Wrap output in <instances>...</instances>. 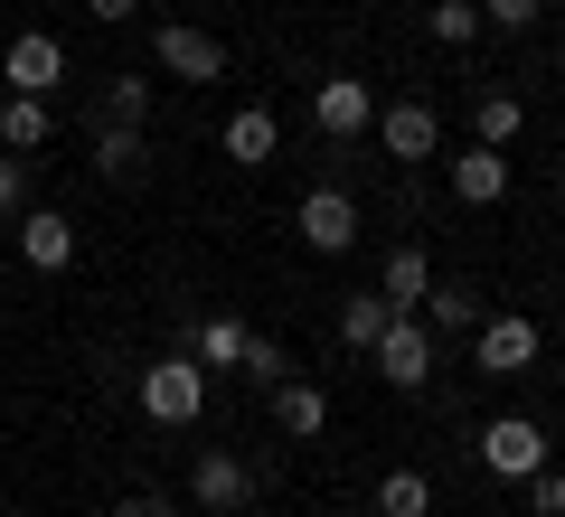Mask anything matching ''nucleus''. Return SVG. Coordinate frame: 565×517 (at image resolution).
I'll use <instances>...</instances> for the list:
<instances>
[{"mask_svg": "<svg viewBox=\"0 0 565 517\" xmlns=\"http://www.w3.org/2000/svg\"><path fill=\"white\" fill-rule=\"evenodd\" d=\"M245 338H255V330H245V320H226V311H207L199 330H189V358H199L207 377H226V367L245 358Z\"/></svg>", "mask_w": 565, "mask_h": 517, "instance_id": "dca6fc26", "label": "nucleus"}, {"mask_svg": "<svg viewBox=\"0 0 565 517\" xmlns=\"http://www.w3.org/2000/svg\"><path fill=\"white\" fill-rule=\"evenodd\" d=\"M47 132H57L47 95H0V151H39Z\"/></svg>", "mask_w": 565, "mask_h": 517, "instance_id": "f3484780", "label": "nucleus"}, {"mask_svg": "<svg viewBox=\"0 0 565 517\" xmlns=\"http://www.w3.org/2000/svg\"><path fill=\"white\" fill-rule=\"evenodd\" d=\"M386 320H396V301H386V292H349L340 301V338H349V348H377Z\"/></svg>", "mask_w": 565, "mask_h": 517, "instance_id": "412c9836", "label": "nucleus"}, {"mask_svg": "<svg viewBox=\"0 0 565 517\" xmlns=\"http://www.w3.org/2000/svg\"><path fill=\"white\" fill-rule=\"evenodd\" d=\"M311 122H321V141H367L377 95H367L359 76H321V85H311Z\"/></svg>", "mask_w": 565, "mask_h": 517, "instance_id": "0eeeda50", "label": "nucleus"}, {"mask_svg": "<svg viewBox=\"0 0 565 517\" xmlns=\"http://www.w3.org/2000/svg\"><path fill=\"white\" fill-rule=\"evenodd\" d=\"M546 423H527V414H500V423H481V471L490 480H537L546 471Z\"/></svg>", "mask_w": 565, "mask_h": 517, "instance_id": "7ed1b4c3", "label": "nucleus"}, {"mask_svg": "<svg viewBox=\"0 0 565 517\" xmlns=\"http://www.w3.org/2000/svg\"><path fill=\"white\" fill-rule=\"evenodd\" d=\"M434 348H444V338L424 330L415 311H396V320L377 330V348H367V358H377V377L396 386V396H415V386H434Z\"/></svg>", "mask_w": 565, "mask_h": 517, "instance_id": "f03ea898", "label": "nucleus"}, {"mask_svg": "<svg viewBox=\"0 0 565 517\" xmlns=\"http://www.w3.org/2000/svg\"><path fill=\"white\" fill-rule=\"evenodd\" d=\"M424 29H434V47H471V39H481V0H434Z\"/></svg>", "mask_w": 565, "mask_h": 517, "instance_id": "5701e85b", "label": "nucleus"}, {"mask_svg": "<svg viewBox=\"0 0 565 517\" xmlns=\"http://www.w3.org/2000/svg\"><path fill=\"white\" fill-rule=\"evenodd\" d=\"M85 10H95V20H104V29H114V20H132L141 0H85Z\"/></svg>", "mask_w": 565, "mask_h": 517, "instance_id": "c756f323", "label": "nucleus"}, {"mask_svg": "<svg viewBox=\"0 0 565 517\" xmlns=\"http://www.w3.org/2000/svg\"><path fill=\"white\" fill-rule=\"evenodd\" d=\"M330 517H349V508H330Z\"/></svg>", "mask_w": 565, "mask_h": 517, "instance_id": "7c9ffc66", "label": "nucleus"}, {"mask_svg": "<svg viewBox=\"0 0 565 517\" xmlns=\"http://www.w3.org/2000/svg\"><path fill=\"white\" fill-rule=\"evenodd\" d=\"M141 160H151L141 122H104V132H95V170H104V180H141Z\"/></svg>", "mask_w": 565, "mask_h": 517, "instance_id": "aec40b11", "label": "nucleus"}, {"mask_svg": "<svg viewBox=\"0 0 565 517\" xmlns=\"http://www.w3.org/2000/svg\"><path fill=\"white\" fill-rule=\"evenodd\" d=\"M10 226H20V263L29 273H66V263H76V226H66L57 207H20Z\"/></svg>", "mask_w": 565, "mask_h": 517, "instance_id": "9b49d317", "label": "nucleus"}, {"mask_svg": "<svg viewBox=\"0 0 565 517\" xmlns=\"http://www.w3.org/2000/svg\"><path fill=\"white\" fill-rule=\"evenodd\" d=\"M274 141H282L274 104H236V114H226V132H217V151L236 160V170H264V160H274Z\"/></svg>", "mask_w": 565, "mask_h": 517, "instance_id": "f8f14e48", "label": "nucleus"}, {"mask_svg": "<svg viewBox=\"0 0 565 517\" xmlns=\"http://www.w3.org/2000/svg\"><path fill=\"white\" fill-rule=\"evenodd\" d=\"M132 396H141V414H151V423H199L207 414V367L199 358H151L132 377Z\"/></svg>", "mask_w": 565, "mask_h": 517, "instance_id": "f257e3e1", "label": "nucleus"}, {"mask_svg": "<svg viewBox=\"0 0 565 517\" xmlns=\"http://www.w3.org/2000/svg\"><path fill=\"white\" fill-rule=\"evenodd\" d=\"M367 132H377L396 160H434L444 122H434V104H424V95H396V104H377V122H367Z\"/></svg>", "mask_w": 565, "mask_h": 517, "instance_id": "1a4fd4ad", "label": "nucleus"}, {"mask_svg": "<svg viewBox=\"0 0 565 517\" xmlns=\"http://www.w3.org/2000/svg\"><path fill=\"white\" fill-rule=\"evenodd\" d=\"M519 489H527V508H537V517H565V471H556V461H546L537 480H519Z\"/></svg>", "mask_w": 565, "mask_h": 517, "instance_id": "cd10ccee", "label": "nucleus"}, {"mask_svg": "<svg viewBox=\"0 0 565 517\" xmlns=\"http://www.w3.org/2000/svg\"><path fill=\"white\" fill-rule=\"evenodd\" d=\"M151 57H161V76H180V85H217V76H226V39H207V29H180V20L151 29Z\"/></svg>", "mask_w": 565, "mask_h": 517, "instance_id": "39448f33", "label": "nucleus"}, {"mask_svg": "<svg viewBox=\"0 0 565 517\" xmlns=\"http://www.w3.org/2000/svg\"><path fill=\"white\" fill-rule=\"evenodd\" d=\"M415 320L434 338H471V330H481V301H471V282H434V292L415 301Z\"/></svg>", "mask_w": 565, "mask_h": 517, "instance_id": "4468645a", "label": "nucleus"}, {"mask_svg": "<svg viewBox=\"0 0 565 517\" xmlns=\"http://www.w3.org/2000/svg\"><path fill=\"white\" fill-rule=\"evenodd\" d=\"M0 76H10V95H57L66 47L47 39V29H20V39H10V57H0Z\"/></svg>", "mask_w": 565, "mask_h": 517, "instance_id": "9d476101", "label": "nucleus"}, {"mask_svg": "<svg viewBox=\"0 0 565 517\" xmlns=\"http://www.w3.org/2000/svg\"><path fill=\"white\" fill-rule=\"evenodd\" d=\"M189 498H199L207 517H236L245 498H255V461H245V452H199V471H189Z\"/></svg>", "mask_w": 565, "mask_h": 517, "instance_id": "6e6552de", "label": "nucleus"}, {"mask_svg": "<svg viewBox=\"0 0 565 517\" xmlns=\"http://www.w3.org/2000/svg\"><path fill=\"white\" fill-rule=\"evenodd\" d=\"M519 132H527V104L509 95V85H490V95L471 104V141H490V151H509Z\"/></svg>", "mask_w": 565, "mask_h": 517, "instance_id": "a211bd4d", "label": "nucleus"}, {"mask_svg": "<svg viewBox=\"0 0 565 517\" xmlns=\"http://www.w3.org/2000/svg\"><path fill=\"white\" fill-rule=\"evenodd\" d=\"M274 423H282L292 442H311V433L330 423V386H311V377H282V386H274Z\"/></svg>", "mask_w": 565, "mask_h": 517, "instance_id": "2eb2a0df", "label": "nucleus"}, {"mask_svg": "<svg viewBox=\"0 0 565 517\" xmlns=\"http://www.w3.org/2000/svg\"><path fill=\"white\" fill-rule=\"evenodd\" d=\"M292 226H302V245H311V255H349V245H359V198H349L340 180H330V189H302Z\"/></svg>", "mask_w": 565, "mask_h": 517, "instance_id": "20e7f679", "label": "nucleus"}, {"mask_svg": "<svg viewBox=\"0 0 565 517\" xmlns=\"http://www.w3.org/2000/svg\"><path fill=\"white\" fill-rule=\"evenodd\" d=\"M114 517H170V498H151V489H132V498H122Z\"/></svg>", "mask_w": 565, "mask_h": 517, "instance_id": "c85d7f7f", "label": "nucleus"}, {"mask_svg": "<svg viewBox=\"0 0 565 517\" xmlns=\"http://www.w3.org/2000/svg\"><path fill=\"white\" fill-rule=\"evenodd\" d=\"M471 367H481V377H527V367H537V320H519V311L481 320V330H471Z\"/></svg>", "mask_w": 565, "mask_h": 517, "instance_id": "423d86ee", "label": "nucleus"}, {"mask_svg": "<svg viewBox=\"0 0 565 517\" xmlns=\"http://www.w3.org/2000/svg\"><path fill=\"white\" fill-rule=\"evenodd\" d=\"M377 292L396 301V311H415V301L434 292V255H424V245H396V255H386V273H377Z\"/></svg>", "mask_w": 565, "mask_h": 517, "instance_id": "6ab92c4d", "label": "nucleus"}, {"mask_svg": "<svg viewBox=\"0 0 565 517\" xmlns=\"http://www.w3.org/2000/svg\"><path fill=\"white\" fill-rule=\"evenodd\" d=\"M245 377H255V386H282V377H292V358H282V348H274V338H245Z\"/></svg>", "mask_w": 565, "mask_h": 517, "instance_id": "bb28decb", "label": "nucleus"}, {"mask_svg": "<svg viewBox=\"0 0 565 517\" xmlns=\"http://www.w3.org/2000/svg\"><path fill=\"white\" fill-rule=\"evenodd\" d=\"M377 517H434V480L424 471H386L377 480Z\"/></svg>", "mask_w": 565, "mask_h": 517, "instance_id": "4be33fe9", "label": "nucleus"}, {"mask_svg": "<svg viewBox=\"0 0 565 517\" xmlns=\"http://www.w3.org/2000/svg\"><path fill=\"white\" fill-rule=\"evenodd\" d=\"M29 207V151H0V226Z\"/></svg>", "mask_w": 565, "mask_h": 517, "instance_id": "393cba45", "label": "nucleus"}, {"mask_svg": "<svg viewBox=\"0 0 565 517\" xmlns=\"http://www.w3.org/2000/svg\"><path fill=\"white\" fill-rule=\"evenodd\" d=\"M452 198L462 207H500L509 198V151H490V141L481 151H452Z\"/></svg>", "mask_w": 565, "mask_h": 517, "instance_id": "ddd939ff", "label": "nucleus"}, {"mask_svg": "<svg viewBox=\"0 0 565 517\" xmlns=\"http://www.w3.org/2000/svg\"><path fill=\"white\" fill-rule=\"evenodd\" d=\"M537 20H546V0H481V29H509V39L537 29Z\"/></svg>", "mask_w": 565, "mask_h": 517, "instance_id": "a878e982", "label": "nucleus"}, {"mask_svg": "<svg viewBox=\"0 0 565 517\" xmlns=\"http://www.w3.org/2000/svg\"><path fill=\"white\" fill-rule=\"evenodd\" d=\"M141 114H151V85H141V76H114V85H104V122H141Z\"/></svg>", "mask_w": 565, "mask_h": 517, "instance_id": "b1692460", "label": "nucleus"}]
</instances>
